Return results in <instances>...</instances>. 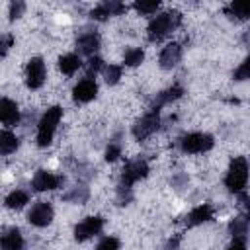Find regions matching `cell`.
Listing matches in <instances>:
<instances>
[{
	"label": "cell",
	"instance_id": "9a60e30c",
	"mask_svg": "<svg viewBox=\"0 0 250 250\" xmlns=\"http://www.w3.org/2000/svg\"><path fill=\"white\" fill-rule=\"evenodd\" d=\"M76 45H78V51H80V53L92 57V55L100 49V35H98L96 31H86V33H82V35L78 37Z\"/></svg>",
	"mask_w": 250,
	"mask_h": 250
},
{
	"label": "cell",
	"instance_id": "7402d4cb",
	"mask_svg": "<svg viewBox=\"0 0 250 250\" xmlns=\"http://www.w3.org/2000/svg\"><path fill=\"white\" fill-rule=\"evenodd\" d=\"M18 146H20V139H18L14 133H10V131H2V133H0V152H2L4 156L12 154Z\"/></svg>",
	"mask_w": 250,
	"mask_h": 250
},
{
	"label": "cell",
	"instance_id": "3957f363",
	"mask_svg": "<svg viewBox=\"0 0 250 250\" xmlns=\"http://www.w3.org/2000/svg\"><path fill=\"white\" fill-rule=\"evenodd\" d=\"M61 117H62V109L59 105H53L43 113V117L39 119V125H37V145L39 146H49L51 145Z\"/></svg>",
	"mask_w": 250,
	"mask_h": 250
},
{
	"label": "cell",
	"instance_id": "2e32d148",
	"mask_svg": "<svg viewBox=\"0 0 250 250\" xmlns=\"http://www.w3.org/2000/svg\"><path fill=\"white\" fill-rule=\"evenodd\" d=\"M2 250H23V236L18 229H8L2 234Z\"/></svg>",
	"mask_w": 250,
	"mask_h": 250
},
{
	"label": "cell",
	"instance_id": "9c48e42d",
	"mask_svg": "<svg viewBox=\"0 0 250 250\" xmlns=\"http://www.w3.org/2000/svg\"><path fill=\"white\" fill-rule=\"evenodd\" d=\"M102 227H104V221L100 217H86L82 223H78L74 227V238L80 240V242L82 240H88V238L100 234Z\"/></svg>",
	"mask_w": 250,
	"mask_h": 250
},
{
	"label": "cell",
	"instance_id": "52a82bcc",
	"mask_svg": "<svg viewBox=\"0 0 250 250\" xmlns=\"http://www.w3.org/2000/svg\"><path fill=\"white\" fill-rule=\"evenodd\" d=\"M45 74H47V70H45L43 59H39V57L29 59V62H27V66H25V82H27V86H29L31 90H37V88L43 86Z\"/></svg>",
	"mask_w": 250,
	"mask_h": 250
},
{
	"label": "cell",
	"instance_id": "277c9868",
	"mask_svg": "<svg viewBox=\"0 0 250 250\" xmlns=\"http://www.w3.org/2000/svg\"><path fill=\"white\" fill-rule=\"evenodd\" d=\"M246 182H248V162L244 156H236V158H232V162L227 170L225 186L232 193H242V189L246 188Z\"/></svg>",
	"mask_w": 250,
	"mask_h": 250
},
{
	"label": "cell",
	"instance_id": "4fadbf2b",
	"mask_svg": "<svg viewBox=\"0 0 250 250\" xmlns=\"http://www.w3.org/2000/svg\"><path fill=\"white\" fill-rule=\"evenodd\" d=\"M96 94H98V84H96L92 78L80 80V82L74 86V90H72V96H74L76 102H90V100L96 98Z\"/></svg>",
	"mask_w": 250,
	"mask_h": 250
},
{
	"label": "cell",
	"instance_id": "1f68e13d",
	"mask_svg": "<svg viewBox=\"0 0 250 250\" xmlns=\"http://www.w3.org/2000/svg\"><path fill=\"white\" fill-rule=\"evenodd\" d=\"M23 10H25V4H23V2H20V0H18V2H12V4H10V18H12V20L20 18V16L23 14Z\"/></svg>",
	"mask_w": 250,
	"mask_h": 250
},
{
	"label": "cell",
	"instance_id": "7c38bea8",
	"mask_svg": "<svg viewBox=\"0 0 250 250\" xmlns=\"http://www.w3.org/2000/svg\"><path fill=\"white\" fill-rule=\"evenodd\" d=\"M0 119L6 127H14L20 123V109L10 98H2L0 102Z\"/></svg>",
	"mask_w": 250,
	"mask_h": 250
},
{
	"label": "cell",
	"instance_id": "ffe728a7",
	"mask_svg": "<svg viewBox=\"0 0 250 250\" xmlns=\"http://www.w3.org/2000/svg\"><path fill=\"white\" fill-rule=\"evenodd\" d=\"M182 94H184V88H182L180 84H174V86H170L168 90H164V92H160V94L156 96V100H154V107H152V109H158L160 105H164V104H168V102H174V100H178Z\"/></svg>",
	"mask_w": 250,
	"mask_h": 250
},
{
	"label": "cell",
	"instance_id": "cb8c5ba5",
	"mask_svg": "<svg viewBox=\"0 0 250 250\" xmlns=\"http://www.w3.org/2000/svg\"><path fill=\"white\" fill-rule=\"evenodd\" d=\"M143 59H145L143 49H129V51L125 53L123 62H125L127 66H137V64H141V62H143Z\"/></svg>",
	"mask_w": 250,
	"mask_h": 250
},
{
	"label": "cell",
	"instance_id": "4316f807",
	"mask_svg": "<svg viewBox=\"0 0 250 250\" xmlns=\"http://www.w3.org/2000/svg\"><path fill=\"white\" fill-rule=\"evenodd\" d=\"M66 201H74V203H84L88 199V189L86 188H74L70 193L64 195Z\"/></svg>",
	"mask_w": 250,
	"mask_h": 250
},
{
	"label": "cell",
	"instance_id": "7a4b0ae2",
	"mask_svg": "<svg viewBox=\"0 0 250 250\" xmlns=\"http://www.w3.org/2000/svg\"><path fill=\"white\" fill-rule=\"evenodd\" d=\"M148 172V166L145 160H133L129 164H125L123 172H121V184H119V199L121 201H129L131 199V186L145 178Z\"/></svg>",
	"mask_w": 250,
	"mask_h": 250
},
{
	"label": "cell",
	"instance_id": "d4e9b609",
	"mask_svg": "<svg viewBox=\"0 0 250 250\" xmlns=\"http://www.w3.org/2000/svg\"><path fill=\"white\" fill-rule=\"evenodd\" d=\"M158 2H135L133 4V8L139 12V14H143V16H150V14H154L156 10H158Z\"/></svg>",
	"mask_w": 250,
	"mask_h": 250
},
{
	"label": "cell",
	"instance_id": "603a6c76",
	"mask_svg": "<svg viewBox=\"0 0 250 250\" xmlns=\"http://www.w3.org/2000/svg\"><path fill=\"white\" fill-rule=\"evenodd\" d=\"M27 201H29V195H27V191H23V189H14V191L8 193L6 199H4L6 207H10V209H21Z\"/></svg>",
	"mask_w": 250,
	"mask_h": 250
},
{
	"label": "cell",
	"instance_id": "8fae6325",
	"mask_svg": "<svg viewBox=\"0 0 250 250\" xmlns=\"http://www.w3.org/2000/svg\"><path fill=\"white\" fill-rule=\"evenodd\" d=\"M180 59H182V47H180V43H168L162 49L158 62H160V66L164 70H170V68H174L180 62Z\"/></svg>",
	"mask_w": 250,
	"mask_h": 250
},
{
	"label": "cell",
	"instance_id": "5bb4252c",
	"mask_svg": "<svg viewBox=\"0 0 250 250\" xmlns=\"http://www.w3.org/2000/svg\"><path fill=\"white\" fill-rule=\"evenodd\" d=\"M121 12H125V6H123L121 2H102L100 6H96V8L92 10V18L104 21L105 18L117 16V14H121Z\"/></svg>",
	"mask_w": 250,
	"mask_h": 250
},
{
	"label": "cell",
	"instance_id": "836d02e7",
	"mask_svg": "<svg viewBox=\"0 0 250 250\" xmlns=\"http://www.w3.org/2000/svg\"><path fill=\"white\" fill-rule=\"evenodd\" d=\"M227 250H246V244H244V240L234 238V242H232V244H230Z\"/></svg>",
	"mask_w": 250,
	"mask_h": 250
},
{
	"label": "cell",
	"instance_id": "5b68a950",
	"mask_svg": "<svg viewBox=\"0 0 250 250\" xmlns=\"http://www.w3.org/2000/svg\"><path fill=\"white\" fill-rule=\"evenodd\" d=\"M215 141L211 135L207 133H189V135H184L180 139V146L184 152H189V154H197V152H207L209 148H213Z\"/></svg>",
	"mask_w": 250,
	"mask_h": 250
},
{
	"label": "cell",
	"instance_id": "83f0119b",
	"mask_svg": "<svg viewBox=\"0 0 250 250\" xmlns=\"http://www.w3.org/2000/svg\"><path fill=\"white\" fill-rule=\"evenodd\" d=\"M250 78V57L244 59V62L234 70V80H248Z\"/></svg>",
	"mask_w": 250,
	"mask_h": 250
},
{
	"label": "cell",
	"instance_id": "f1b7e54d",
	"mask_svg": "<svg viewBox=\"0 0 250 250\" xmlns=\"http://www.w3.org/2000/svg\"><path fill=\"white\" fill-rule=\"evenodd\" d=\"M96 250H119V240L115 236H105L98 246Z\"/></svg>",
	"mask_w": 250,
	"mask_h": 250
},
{
	"label": "cell",
	"instance_id": "d6a6232c",
	"mask_svg": "<svg viewBox=\"0 0 250 250\" xmlns=\"http://www.w3.org/2000/svg\"><path fill=\"white\" fill-rule=\"evenodd\" d=\"M10 45H12V35H2V57H6Z\"/></svg>",
	"mask_w": 250,
	"mask_h": 250
},
{
	"label": "cell",
	"instance_id": "6da1fadb",
	"mask_svg": "<svg viewBox=\"0 0 250 250\" xmlns=\"http://www.w3.org/2000/svg\"><path fill=\"white\" fill-rule=\"evenodd\" d=\"M182 21L180 12H162L158 16H154L148 23V39L150 41H160L162 37L170 35Z\"/></svg>",
	"mask_w": 250,
	"mask_h": 250
},
{
	"label": "cell",
	"instance_id": "ac0fdd59",
	"mask_svg": "<svg viewBox=\"0 0 250 250\" xmlns=\"http://www.w3.org/2000/svg\"><path fill=\"white\" fill-rule=\"evenodd\" d=\"M225 14L230 16V18H236V20H248V18H250V0H236V2H230V4L225 8Z\"/></svg>",
	"mask_w": 250,
	"mask_h": 250
},
{
	"label": "cell",
	"instance_id": "484cf974",
	"mask_svg": "<svg viewBox=\"0 0 250 250\" xmlns=\"http://www.w3.org/2000/svg\"><path fill=\"white\" fill-rule=\"evenodd\" d=\"M104 76H105V82L107 84H115L119 78H121V66L117 64H109L104 68Z\"/></svg>",
	"mask_w": 250,
	"mask_h": 250
},
{
	"label": "cell",
	"instance_id": "ba28073f",
	"mask_svg": "<svg viewBox=\"0 0 250 250\" xmlns=\"http://www.w3.org/2000/svg\"><path fill=\"white\" fill-rule=\"evenodd\" d=\"M62 182H64L62 176H57V174L47 172V170H37L33 180H31V188L35 191H49V189H57Z\"/></svg>",
	"mask_w": 250,
	"mask_h": 250
},
{
	"label": "cell",
	"instance_id": "8992f818",
	"mask_svg": "<svg viewBox=\"0 0 250 250\" xmlns=\"http://www.w3.org/2000/svg\"><path fill=\"white\" fill-rule=\"evenodd\" d=\"M158 125H160V111H158V109H150L146 115H143V117L135 123L133 135H135V139L143 141V139L150 137V135L158 129Z\"/></svg>",
	"mask_w": 250,
	"mask_h": 250
},
{
	"label": "cell",
	"instance_id": "e0dca14e",
	"mask_svg": "<svg viewBox=\"0 0 250 250\" xmlns=\"http://www.w3.org/2000/svg\"><path fill=\"white\" fill-rule=\"evenodd\" d=\"M229 230H230V234H232L234 238L244 240V236H248V234H250V219H248V217H244V215L234 217V219L229 223Z\"/></svg>",
	"mask_w": 250,
	"mask_h": 250
},
{
	"label": "cell",
	"instance_id": "f546056e",
	"mask_svg": "<svg viewBox=\"0 0 250 250\" xmlns=\"http://www.w3.org/2000/svg\"><path fill=\"white\" fill-rule=\"evenodd\" d=\"M86 68H88V78H90V74L94 72H98V70H102V68H105L104 66V61L100 59V57H90V61H88V64H86Z\"/></svg>",
	"mask_w": 250,
	"mask_h": 250
},
{
	"label": "cell",
	"instance_id": "30bf717a",
	"mask_svg": "<svg viewBox=\"0 0 250 250\" xmlns=\"http://www.w3.org/2000/svg\"><path fill=\"white\" fill-rule=\"evenodd\" d=\"M27 221L35 227H47L53 221V207L47 201H37L27 213Z\"/></svg>",
	"mask_w": 250,
	"mask_h": 250
},
{
	"label": "cell",
	"instance_id": "4dcf8cb0",
	"mask_svg": "<svg viewBox=\"0 0 250 250\" xmlns=\"http://www.w3.org/2000/svg\"><path fill=\"white\" fill-rule=\"evenodd\" d=\"M119 154H121V146L113 143V145H109L107 150H105V160H107V162H113V160L119 158Z\"/></svg>",
	"mask_w": 250,
	"mask_h": 250
},
{
	"label": "cell",
	"instance_id": "d6986e66",
	"mask_svg": "<svg viewBox=\"0 0 250 250\" xmlns=\"http://www.w3.org/2000/svg\"><path fill=\"white\" fill-rule=\"evenodd\" d=\"M80 66H82V61H80V57L74 55V53L62 55V57L59 59V68H61V72H64L66 76H72Z\"/></svg>",
	"mask_w": 250,
	"mask_h": 250
},
{
	"label": "cell",
	"instance_id": "44dd1931",
	"mask_svg": "<svg viewBox=\"0 0 250 250\" xmlns=\"http://www.w3.org/2000/svg\"><path fill=\"white\" fill-rule=\"evenodd\" d=\"M211 219H213V207L207 205V203L195 207V209L188 215V223H189V225H201V223L211 221Z\"/></svg>",
	"mask_w": 250,
	"mask_h": 250
}]
</instances>
